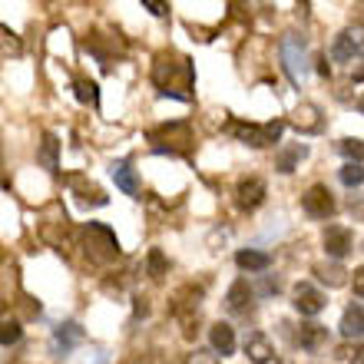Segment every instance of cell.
I'll return each instance as SVG.
<instances>
[{"label":"cell","instance_id":"cell-6","mask_svg":"<svg viewBox=\"0 0 364 364\" xmlns=\"http://www.w3.org/2000/svg\"><path fill=\"white\" fill-rule=\"evenodd\" d=\"M301 205L311 219H328L331 212H335V199H331V192L328 186H311V189L301 196Z\"/></svg>","mask_w":364,"mask_h":364},{"label":"cell","instance_id":"cell-18","mask_svg":"<svg viewBox=\"0 0 364 364\" xmlns=\"http://www.w3.org/2000/svg\"><path fill=\"white\" fill-rule=\"evenodd\" d=\"M308 156V146L305 143H295V146H288V149H282V153L275 156V169L278 173H295V166L301 163V159H305Z\"/></svg>","mask_w":364,"mask_h":364},{"label":"cell","instance_id":"cell-34","mask_svg":"<svg viewBox=\"0 0 364 364\" xmlns=\"http://www.w3.org/2000/svg\"><path fill=\"white\" fill-rule=\"evenodd\" d=\"M259 291H262V295H275V291H278V278H262Z\"/></svg>","mask_w":364,"mask_h":364},{"label":"cell","instance_id":"cell-35","mask_svg":"<svg viewBox=\"0 0 364 364\" xmlns=\"http://www.w3.org/2000/svg\"><path fill=\"white\" fill-rule=\"evenodd\" d=\"M133 311H136V318H143V315H149V305H146V298H136V305H133Z\"/></svg>","mask_w":364,"mask_h":364},{"label":"cell","instance_id":"cell-25","mask_svg":"<svg viewBox=\"0 0 364 364\" xmlns=\"http://www.w3.org/2000/svg\"><path fill=\"white\" fill-rule=\"evenodd\" d=\"M338 153L348 156L351 163H358V159H364V139H341V143H338Z\"/></svg>","mask_w":364,"mask_h":364},{"label":"cell","instance_id":"cell-26","mask_svg":"<svg viewBox=\"0 0 364 364\" xmlns=\"http://www.w3.org/2000/svg\"><path fill=\"white\" fill-rule=\"evenodd\" d=\"M338 176H341V182H345L348 189H355V186H361V182H364V169L358 163H348Z\"/></svg>","mask_w":364,"mask_h":364},{"label":"cell","instance_id":"cell-32","mask_svg":"<svg viewBox=\"0 0 364 364\" xmlns=\"http://www.w3.org/2000/svg\"><path fill=\"white\" fill-rule=\"evenodd\" d=\"M351 285H355V295L364 298V269H355V272H351Z\"/></svg>","mask_w":364,"mask_h":364},{"label":"cell","instance_id":"cell-3","mask_svg":"<svg viewBox=\"0 0 364 364\" xmlns=\"http://www.w3.org/2000/svg\"><path fill=\"white\" fill-rule=\"evenodd\" d=\"M229 129L239 136L245 146L265 149V146H275V143H278V136H282L285 123H278V119H272V123H265V126H255V123H232Z\"/></svg>","mask_w":364,"mask_h":364},{"label":"cell","instance_id":"cell-30","mask_svg":"<svg viewBox=\"0 0 364 364\" xmlns=\"http://www.w3.org/2000/svg\"><path fill=\"white\" fill-rule=\"evenodd\" d=\"M4 57H20V40L10 33V27H4Z\"/></svg>","mask_w":364,"mask_h":364},{"label":"cell","instance_id":"cell-9","mask_svg":"<svg viewBox=\"0 0 364 364\" xmlns=\"http://www.w3.org/2000/svg\"><path fill=\"white\" fill-rule=\"evenodd\" d=\"M291 126H295L298 133H321V126H325L321 109L315 103H298L295 113H291Z\"/></svg>","mask_w":364,"mask_h":364},{"label":"cell","instance_id":"cell-27","mask_svg":"<svg viewBox=\"0 0 364 364\" xmlns=\"http://www.w3.org/2000/svg\"><path fill=\"white\" fill-rule=\"evenodd\" d=\"M166 269H169V262H166V255L159 249L149 252V278H163Z\"/></svg>","mask_w":364,"mask_h":364},{"label":"cell","instance_id":"cell-37","mask_svg":"<svg viewBox=\"0 0 364 364\" xmlns=\"http://www.w3.org/2000/svg\"><path fill=\"white\" fill-rule=\"evenodd\" d=\"M358 109H361V113H364V93L358 96Z\"/></svg>","mask_w":364,"mask_h":364},{"label":"cell","instance_id":"cell-36","mask_svg":"<svg viewBox=\"0 0 364 364\" xmlns=\"http://www.w3.org/2000/svg\"><path fill=\"white\" fill-rule=\"evenodd\" d=\"M318 73H321V77H331V63H328V57H318Z\"/></svg>","mask_w":364,"mask_h":364},{"label":"cell","instance_id":"cell-14","mask_svg":"<svg viewBox=\"0 0 364 364\" xmlns=\"http://www.w3.org/2000/svg\"><path fill=\"white\" fill-rule=\"evenodd\" d=\"M225 308H229L232 315H252V288H249L245 278H239V282L229 288V295H225Z\"/></svg>","mask_w":364,"mask_h":364},{"label":"cell","instance_id":"cell-31","mask_svg":"<svg viewBox=\"0 0 364 364\" xmlns=\"http://www.w3.org/2000/svg\"><path fill=\"white\" fill-rule=\"evenodd\" d=\"M143 7L149 10V14H156V17H166V14H169V7L159 4V0H143Z\"/></svg>","mask_w":364,"mask_h":364},{"label":"cell","instance_id":"cell-1","mask_svg":"<svg viewBox=\"0 0 364 364\" xmlns=\"http://www.w3.org/2000/svg\"><path fill=\"white\" fill-rule=\"evenodd\" d=\"M278 53H282V67H285L288 80L301 87L305 83V73H308V50H305V37L298 33H285L282 43H278Z\"/></svg>","mask_w":364,"mask_h":364},{"label":"cell","instance_id":"cell-17","mask_svg":"<svg viewBox=\"0 0 364 364\" xmlns=\"http://www.w3.org/2000/svg\"><path fill=\"white\" fill-rule=\"evenodd\" d=\"M40 166L43 169H50V173H57V166H60V143H57V136L53 133H43L40 136V153H37Z\"/></svg>","mask_w":364,"mask_h":364},{"label":"cell","instance_id":"cell-16","mask_svg":"<svg viewBox=\"0 0 364 364\" xmlns=\"http://www.w3.org/2000/svg\"><path fill=\"white\" fill-rule=\"evenodd\" d=\"M209 338H212V351H219L222 358H229L232 351H235V331H232V325H225V321L212 325Z\"/></svg>","mask_w":364,"mask_h":364},{"label":"cell","instance_id":"cell-8","mask_svg":"<svg viewBox=\"0 0 364 364\" xmlns=\"http://www.w3.org/2000/svg\"><path fill=\"white\" fill-rule=\"evenodd\" d=\"M83 338H87L83 335V328H80L77 321H67V325H60L57 331H53V338H50V351H53V355H70Z\"/></svg>","mask_w":364,"mask_h":364},{"label":"cell","instance_id":"cell-4","mask_svg":"<svg viewBox=\"0 0 364 364\" xmlns=\"http://www.w3.org/2000/svg\"><path fill=\"white\" fill-rule=\"evenodd\" d=\"M83 235H87V252L93 262H106V259H116V255H119V242H116L113 229H106L100 222H90Z\"/></svg>","mask_w":364,"mask_h":364},{"label":"cell","instance_id":"cell-12","mask_svg":"<svg viewBox=\"0 0 364 364\" xmlns=\"http://www.w3.org/2000/svg\"><path fill=\"white\" fill-rule=\"evenodd\" d=\"M235 196H239V205L242 209H259L262 202H265V182L259 179V176H249V179H242L239 182V192H235Z\"/></svg>","mask_w":364,"mask_h":364},{"label":"cell","instance_id":"cell-28","mask_svg":"<svg viewBox=\"0 0 364 364\" xmlns=\"http://www.w3.org/2000/svg\"><path fill=\"white\" fill-rule=\"evenodd\" d=\"M186 364H219V351H209V348H196Z\"/></svg>","mask_w":364,"mask_h":364},{"label":"cell","instance_id":"cell-22","mask_svg":"<svg viewBox=\"0 0 364 364\" xmlns=\"http://www.w3.org/2000/svg\"><path fill=\"white\" fill-rule=\"evenodd\" d=\"M315 275L325 282L328 288H341V285H348V272L341 269V265H315Z\"/></svg>","mask_w":364,"mask_h":364},{"label":"cell","instance_id":"cell-7","mask_svg":"<svg viewBox=\"0 0 364 364\" xmlns=\"http://www.w3.org/2000/svg\"><path fill=\"white\" fill-rule=\"evenodd\" d=\"M291 305H295L305 318H311V315H318V311L325 308V295H321L315 285H308V282H298L295 291H291Z\"/></svg>","mask_w":364,"mask_h":364},{"label":"cell","instance_id":"cell-10","mask_svg":"<svg viewBox=\"0 0 364 364\" xmlns=\"http://www.w3.org/2000/svg\"><path fill=\"white\" fill-rule=\"evenodd\" d=\"M361 27L358 30H345L341 37L335 40V47H331V60H338V63H355V57H361L358 53V47H361Z\"/></svg>","mask_w":364,"mask_h":364},{"label":"cell","instance_id":"cell-13","mask_svg":"<svg viewBox=\"0 0 364 364\" xmlns=\"http://www.w3.org/2000/svg\"><path fill=\"white\" fill-rule=\"evenodd\" d=\"M109 176H113V182L126 192V196L139 199V179H136V169H133V163H129V159H119V163L109 166Z\"/></svg>","mask_w":364,"mask_h":364},{"label":"cell","instance_id":"cell-15","mask_svg":"<svg viewBox=\"0 0 364 364\" xmlns=\"http://www.w3.org/2000/svg\"><path fill=\"white\" fill-rule=\"evenodd\" d=\"M328 338V328L325 325H315V321H308V325H301L295 331V345L305 348V351H318V348L325 345Z\"/></svg>","mask_w":364,"mask_h":364},{"label":"cell","instance_id":"cell-2","mask_svg":"<svg viewBox=\"0 0 364 364\" xmlns=\"http://www.w3.org/2000/svg\"><path fill=\"white\" fill-rule=\"evenodd\" d=\"M149 143H153L156 153H189L192 149V129L186 123H169V126H159L149 133Z\"/></svg>","mask_w":364,"mask_h":364},{"label":"cell","instance_id":"cell-5","mask_svg":"<svg viewBox=\"0 0 364 364\" xmlns=\"http://www.w3.org/2000/svg\"><path fill=\"white\" fill-rule=\"evenodd\" d=\"M199 305H202V288H196V285L179 288V295H176V301H173V315L182 318L186 335H192V318L199 315Z\"/></svg>","mask_w":364,"mask_h":364},{"label":"cell","instance_id":"cell-11","mask_svg":"<svg viewBox=\"0 0 364 364\" xmlns=\"http://www.w3.org/2000/svg\"><path fill=\"white\" fill-rule=\"evenodd\" d=\"M321 242H325V252L331 259H345L348 252H351V245H355V239H351V232L345 225H328Z\"/></svg>","mask_w":364,"mask_h":364},{"label":"cell","instance_id":"cell-24","mask_svg":"<svg viewBox=\"0 0 364 364\" xmlns=\"http://www.w3.org/2000/svg\"><path fill=\"white\" fill-rule=\"evenodd\" d=\"M73 189H80V199L83 202H93V205H106V196H103V189H96V186H87V182H80V179H73Z\"/></svg>","mask_w":364,"mask_h":364},{"label":"cell","instance_id":"cell-19","mask_svg":"<svg viewBox=\"0 0 364 364\" xmlns=\"http://www.w3.org/2000/svg\"><path fill=\"white\" fill-rule=\"evenodd\" d=\"M245 355H249L252 364H269L272 361V341L265 335H249V341H245Z\"/></svg>","mask_w":364,"mask_h":364},{"label":"cell","instance_id":"cell-38","mask_svg":"<svg viewBox=\"0 0 364 364\" xmlns=\"http://www.w3.org/2000/svg\"><path fill=\"white\" fill-rule=\"evenodd\" d=\"M361 364H364V361H361Z\"/></svg>","mask_w":364,"mask_h":364},{"label":"cell","instance_id":"cell-20","mask_svg":"<svg viewBox=\"0 0 364 364\" xmlns=\"http://www.w3.org/2000/svg\"><path fill=\"white\" fill-rule=\"evenodd\" d=\"M235 265H239L242 272H265L272 265V259L265 255V252H255V249H242L239 255H235Z\"/></svg>","mask_w":364,"mask_h":364},{"label":"cell","instance_id":"cell-29","mask_svg":"<svg viewBox=\"0 0 364 364\" xmlns=\"http://www.w3.org/2000/svg\"><path fill=\"white\" fill-rule=\"evenodd\" d=\"M0 341H4V348L17 345V341H20V325H17V321H4V331H0Z\"/></svg>","mask_w":364,"mask_h":364},{"label":"cell","instance_id":"cell-23","mask_svg":"<svg viewBox=\"0 0 364 364\" xmlns=\"http://www.w3.org/2000/svg\"><path fill=\"white\" fill-rule=\"evenodd\" d=\"M73 90H77V100H80V103H87V106L100 103V87H96L93 80H77V83H73Z\"/></svg>","mask_w":364,"mask_h":364},{"label":"cell","instance_id":"cell-21","mask_svg":"<svg viewBox=\"0 0 364 364\" xmlns=\"http://www.w3.org/2000/svg\"><path fill=\"white\" fill-rule=\"evenodd\" d=\"M341 335L345 338H361L364 335V308L351 305L341 318Z\"/></svg>","mask_w":364,"mask_h":364},{"label":"cell","instance_id":"cell-33","mask_svg":"<svg viewBox=\"0 0 364 364\" xmlns=\"http://www.w3.org/2000/svg\"><path fill=\"white\" fill-rule=\"evenodd\" d=\"M355 355H361V348L358 345H341L338 348V358H341V361H351Z\"/></svg>","mask_w":364,"mask_h":364}]
</instances>
